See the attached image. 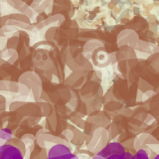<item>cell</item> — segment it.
I'll list each match as a JSON object with an SVG mask.
<instances>
[{"label": "cell", "mask_w": 159, "mask_h": 159, "mask_svg": "<svg viewBox=\"0 0 159 159\" xmlns=\"http://www.w3.org/2000/svg\"><path fill=\"white\" fill-rule=\"evenodd\" d=\"M104 107L107 108V111L112 112V111H117V109L120 108L121 106H120V104H119L118 102L112 101V102H108L107 103V106H104Z\"/></svg>", "instance_id": "obj_10"}, {"label": "cell", "mask_w": 159, "mask_h": 159, "mask_svg": "<svg viewBox=\"0 0 159 159\" xmlns=\"http://www.w3.org/2000/svg\"><path fill=\"white\" fill-rule=\"evenodd\" d=\"M9 17L10 19L16 20V21H20L26 24H31V20L22 13H11V14H9Z\"/></svg>", "instance_id": "obj_8"}, {"label": "cell", "mask_w": 159, "mask_h": 159, "mask_svg": "<svg viewBox=\"0 0 159 159\" xmlns=\"http://www.w3.org/2000/svg\"><path fill=\"white\" fill-rule=\"evenodd\" d=\"M87 122L91 123L92 125H94L97 127H103V128H106L108 124H111L109 119L104 116V114L102 112H94L92 116H89L88 117Z\"/></svg>", "instance_id": "obj_4"}, {"label": "cell", "mask_w": 159, "mask_h": 159, "mask_svg": "<svg viewBox=\"0 0 159 159\" xmlns=\"http://www.w3.org/2000/svg\"><path fill=\"white\" fill-rule=\"evenodd\" d=\"M22 1H24V2H25V1H26V0H22Z\"/></svg>", "instance_id": "obj_21"}, {"label": "cell", "mask_w": 159, "mask_h": 159, "mask_svg": "<svg viewBox=\"0 0 159 159\" xmlns=\"http://www.w3.org/2000/svg\"><path fill=\"white\" fill-rule=\"evenodd\" d=\"M120 112H121L120 113L121 116H132V114H133V111L129 108H124L122 111H120Z\"/></svg>", "instance_id": "obj_17"}, {"label": "cell", "mask_w": 159, "mask_h": 159, "mask_svg": "<svg viewBox=\"0 0 159 159\" xmlns=\"http://www.w3.org/2000/svg\"><path fill=\"white\" fill-rule=\"evenodd\" d=\"M153 159H159V154H156L155 156H154V158Z\"/></svg>", "instance_id": "obj_20"}, {"label": "cell", "mask_w": 159, "mask_h": 159, "mask_svg": "<svg viewBox=\"0 0 159 159\" xmlns=\"http://www.w3.org/2000/svg\"><path fill=\"white\" fill-rule=\"evenodd\" d=\"M70 153H72V152L68 145H65V144H55L54 146H52L49 149L48 158L49 159L56 158V157L67 155V154H70Z\"/></svg>", "instance_id": "obj_5"}, {"label": "cell", "mask_w": 159, "mask_h": 159, "mask_svg": "<svg viewBox=\"0 0 159 159\" xmlns=\"http://www.w3.org/2000/svg\"><path fill=\"white\" fill-rule=\"evenodd\" d=\"M109 139L107 129L103 127H97L92 134V138L88 143V149L91 152L98 153L107 145Z\"/></svg>", "instance_id": "obj_1"}, {"label": "cell", "mask_w": 159, "mask_h": 159, "mask_svg": "<svg viewBox=\"0 0 159 159\" xmlns=\"http://www.w3.org/2000/svg\"><path fill=\"white\" fill-rule=\"evenodd\" d=\"M124 152H125V147H124L122 144L118 143L116 141H111V142H109L103 149H102V150L98 153V155L107 159L111 155H116V154L121 155V154Z\"/></svg>", "instance_id": "obj_2"}, {"label": "cell", "mask_w": 159, "mask_h": 159, "mask_svg": "<svg viewBox=\"0 0 159 159\" xmlns=\"http://www.w3.org/2000/svg\"><path fill=\"white\" fill-rule=\"evenodd\" d=\"M138 89H139V91H141L142 93H145V92H148V91H151L152 87L146 81H144V80H142V79H139Z\"/></svg>", "instance_id": "obj_9"}, {"label": "cell", "mask_w": 159, "mask_h": 159, "mask_svg": "<svg viewBox=\"0 0 159 159\" xmlns=\"http://www.w3.org/2000/svg\"><path fill=\"white\" fill-rule=\"evenodd\" d=\"M91 159H106V158H103V157L99 156V155H96V156H93V157L91 158Z\"/></svg>", "instance_id": "obj_18"}, {"label": "cell", "mask_w": 159, "mask_h": 159, "mask_svg": "<svg viewBox=\"0 0 159 159\" xmlns=\"http://www.w3.org/2000/svg\"><path fill=\"white\" fill-rule=\"evenodd\" d=\"M154 94H155V93H154L153 89L143 93V94H142V102H146V101H148V99H150L151 98H153Z\"/></svg>", "instance_id": "obj_13"}, {"label": "cell", "mask_w": 159, "mask_h": 159, "mask_svg": "<svg viewBox=\"0 0 159 159\" xmlns=\"http://www.w3.org/2000/svg\"><path fill=\"white\" fill-rule=\"evenodd\" d=\"M147 147L149 149H151V150L155 154H159V143H157V144H151V145H148Z\"/></svg>", "instance_id": "obj_16"}, {"label": "cell", "mask_w": 159, "mask_h": 159, "mask_svg": "<svg viewBox=\"0 0 159 159\" xmlns=\"http://www.w3.org/2000/svg\"><path fill=\"white\" fill-rule=\"evenodd\" d=\"M108 131V135L109 138H112V137H116L118 135V127L116 123H111L109 124V128L107 129Z\"/></svg>", "instance_id": "obj_11"}, {"label": "cell", "mask_w": 159, "mask_h": 159, "mask_svg": "<svg viewBox=\"0 0 159 159\" xmlns=\"http://www.w3.org/2000/svg\"><path fill=\"white\" fill-rule=\"evenodd\" d=\"M154 121H155V118L153 117V116L152 114H147L146 116V117H145V119H144V123L146 124V125H150V124H152Z\"/></svg>", "instance_id": "obj_15"}, {"label": "cell", "mask_w": 159, "mask_h": 159, "mask_svg": "<svg viewBox=\"0 0 159 159\" xmlns=\"http://www.w3.org/2000/svg\"><path fill=\"white\" fill-rule=\"evenodd\" d=\"M71 159H80V158H79V157H78L77 155H74V156H73V157H72Z\"/></svg>", "instance_id": "obj_19"}, {"label": "cell", "mask_w": 159, "mask_h": 159, "mask_svg": "<svg viewBox=\"0 0 159 159\" xmlns=\"http://www.w3.org/2000/svg\"><path fill=\"white\" fill-rule=\"evenodd\" d=\"M20 43V38L18 36V34L16 35H13V36L9 37L7 39V42H6V49H13V50H16L18 48V45Z\"/></svg>", "instance_id": "obj_7"}, {"label": "cell", "mask_w": 159, "mask_h": 159, "mask_svg": "<svg viewBox=\"0 0 159 159\" xmlns=\"http://www.w3.org/2000/svg\"><path fill=\"white\" fill-rule=\"evenodd\" d=\"M159 141L157 139L154 138L151 134L142 132L140 134H138L136 137H134V141H133V148L135 150H139V149H143L145 148L144 146H148L151 145V144H157Z\"/></svg>", "instance_id": "obj_3"}, {"label": "cell", "mask_w": 159, "mask_h": 159, "mask_svg": "<svg viewBox=\"0 0 159 159\" xmlns=\"http://www.w3.org/2000/svg\"><path fill=\"white\" fill-rule=\"evenodd\" d=\"M38 107L41 111V114L44 116H49L53 113V107L50 103L46 102H42L41 103H38Z\"/></svg>", "instance_id": "obj_6"}, {"label": "cell", "mask_w": 159, "mask_h": 159, "mask_svg": "<svg viewBox=\"0 0 159 159\" xmlns=\"http://www.w3.org/2000/svg\"><path fill=\"white\" fill-rule=\"evenodd\" d=\"M9 15H4V16H1L0 17V28L1 27H4L7 25V22L9 21Z\"/></svg>", "instance_id": "obj_14"}, {"label": "cell", "mask_w": 159, "mask_h": 159, "mask_svg": "<svg viewBox=\"0 0 159 159\" xmlns=\"http://www.w3.org/2000/svg\"><path fill=\"white\" fill-rule=\"evenodd\" d=\"M7 3L11 7H13L14 9H17V10H19L25 4V2L22 1V0H7Z\"/></svg>", "instance_id": "obj_12"}]
</instances>
